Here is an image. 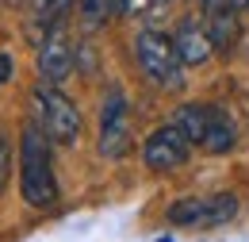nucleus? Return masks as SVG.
Here are the masks:
<instances>
[{
    "label": "nucleus",
    "instance_id": "nucleus-12",
    "mask_svg": "<svg viewBox=\"0 0 249 242\" xmlns=\"http://www.w3.org/2000/svg\"><path fill=\"white\" fill-rule=\"evenodd\" d=\"M77 4H81L85 27H100V23H107V20L130 12V0H77Z\"/></svg>",
    "mask_w": 249,
    "mask_h": 242
},
{
    "label": "nucleus",
    "instance_id": "nucleus-1",
    "mask_svg": "<svg viewBox=\"0 0 249 242\" xmlns=\"http://www.w3.org/2000/svg\"><path fill=\"white\" fill-rule=\"evenodd\" d=\"M19 192L31 208L58 204V177L50 165V135L38 123H27L19 135Z\"/></svg>",
    "mask_w": 249,
    "mask_h": 242
},
{
    "label": "nucleus",
    "instance_id": "nucleus-5",
    "mask_svg": "<svg viewBox=\"0 0 249 242\" xmlns=\"http://www.w3.org/2000/svg\"><path fill=\"white\" fill-rule=\"evenodd\" d=\"M238 215L234 192H211V196H188L169 208V223L177 227H222Z\"/></svg>",
    "mask_w": 249,
    "mask_h": 242
},
{
    "label": "nucleus",
    "instance_id": "nucleus-4",
    "mask_svg": "<svg viewBox=\"0 0 249 242\" xmlns=\"http://www.w3.org/2000/svg\"><path fill=\"white\" fill-rule=\"evenodd\" d=\"M96 150L104 161H115L130 150V108H126L123 89H107L104 108H100V139Z\"/></svg>",
    "mask_w": 249,
    "mask_h": 242
},
{
    "label": "nucleus",
    "instance_id": "nucleus-3",
    "mask_svg": "<svg viewBox=\"0 0 249 242\" xmlns=\"http://www.w3.org/2000/svg\"><path fill=\"white\" fill-rule=\"evenodd\" d=\"M31 100H35V112H38V127L50 135V142L77 146V139H81V112H77V104L58 85H46V81H38L31 89Z\"/></svg>",
    "mask_w": 249,
    "mask_h": 242
},
{
    "label": "nucleus",
    "instance_id": "nucleus-2",
    "mask_svg": "<svg viewBox=\"0 0 249 242\" xmlns=\"http://www.w3.org/2000/svg\"><path fill=\"white\" fill-rule=\"evenodd\" d=\"M134 58H138V69L157 89H180L184 85V61L177 54L173 39L161 35L157 27H142L134 35Z\"/></svg>",
    "mask_w": 249,
    "mask_h": 242
},
{
    "label": "nucleus",
    "instance_id": "nucleus-16",
    "mask_svg": "<svg viewBox=\"0 0 249 242\" xmlns=\"http://www.w3.org/2000/svg\"><path fill=\"white\" fill-rule=\"evenodd\" d=\"M230 8H234V12H242V8H249V0H230Z\"/></svg>",
    "mask_w": 249,
    "mask_h": 242
},
{
    "label": "nucleus",
    "instance_id": "nucleus-10",
    "mask_svg": "<svg viewBox=\"0 0 249 242\" xmlns=\"http://www.w3.org/2000/svg\"><path fill=\"white\" fill-rule=\"evenodd\" d=\"M238 31L242 27H238V12H234V8H222V12H211V16H207V35H211L218 54H230V50H234Z\"/></svg>",
    "mask_w": 249,
    "mask_h": 242
},
{
    "label": "nucleus",
    "instance_id": "nucleus-11",
    "mask_svg": "<svg viewBox=\"0 0 249 242\" xmlns=\"http://www.w3.org/2000/svg\"><path fill=\"white\" fill-rule=\"evenodd\" d=\"M173 123H177L188 139L199 146L203 135H207V123H211V104H180L177 116H173Z\"/></svg>",
    "mask_w": 249,
    "mask_h": 242
},
{
    "label": "nucleus",
    "instance_id": "nucleus-14",
    "mask_svg": "<svg viewBox=\"0 0 249 242\" xmlns=\"http://www.w3.org/2000/svg\"><path fill=\"white\" fill-rule=\"evenodd\" d=\"M8 177H12V142H8V135L0 131V196H4V188H8Z\"/></svg>",
    "mask_w": 249,
    "mask_h": 242
},
{
    "label": "nucleus",
    "instance_id": "nucleus-9",
    "mask_svg": "<svg viewBox=\"0 0 249 242\" xmlns=\"http://www.w3.org/2000/svg\"><path fill=\"white\" fill-rule=\"evenodd\" d=\"M234 139H238V131H234V120L222 112V108H215L211 104V123H207V135H203V150L207 154H226L230 146H234Z\"/></svg>",
    "mask_w": 249,
    "mask_h": 242
},
{
    "label": "nucleus",
    "instance_id": "nucleus-6",
    "mask_svg": "<svg viewBox=\"0 0 249 242\" xmlns=\"http://www.w3.org/2000/svg\"><path fill=\"white\" fill-rule=\"evenodd\" d=\"M192 154V139L177 123H161L157 131H150L146 146H142V158L154 173H169V169H180Z\"/></svg>",
    "mask_w": 249,
    "mask_h": 242
},
{
    "label": "nucleus",
    "instance_id": "nucleus-7",
    "mask_svg": "<svg viewBox=\"0 0 249 242\" xmlns=\"http://www.w3.org/2000/svg\"><path fill=\"white\" fill-rule=\"evenodd\" d=\"M69 73H73V46H69V39H65L62 23H58V27L46 31V39H42V46H38V81L62 85Z\"/></svg>",
    "mask_w": 249,
    "mask_h": 242
},
{
    "label": "nucleus",
    "instance_id": "nucleus-15",
    "mask_svg": "<svg viewBox=\"0 0 249 242\" xmlns=\"http://www.w3.org/2000/svg\"><path fill=\"white\" fill-rule=\"evenodd\" d=\"M12 77V54H0V85Z\"/></svg>",
    "mask_w": 249,
    "mask_h": 242
},
{
    "label": "nucleus",
    "instance_id": "nucleus-13",
    "mask_svg": "<svg viewBox=\"0 0 249 242\" xmlns=\"http://www.w3.org/2000/svg\"><path fill=\"white\" fill-rule=\"evenodd\" d=\"M73 8V0H35V16H38V23L50 31L62 23V16Z\"/></svg>",
    "mask_w": 249,
    "mask_h": 242
},
{
    "label": "nucleus",
    "instance_id": "nucleus-8",
    "mask_svg": "<svg viewBox=\"0 0 249 242\" xmlns=\"http://www.w3.org/2000/svg\"><path fill=\"white\" fill-rule=\"evenodd\" d=\"M173 46H177V54L184 65H203V61L215 54V42H211V35L203 23H196V20H184L177 35H173Z\"/></svg>",
    "mask_w": 249,
    "mask_h": 242
}]
</instances>
